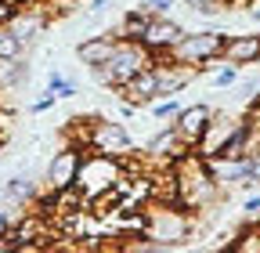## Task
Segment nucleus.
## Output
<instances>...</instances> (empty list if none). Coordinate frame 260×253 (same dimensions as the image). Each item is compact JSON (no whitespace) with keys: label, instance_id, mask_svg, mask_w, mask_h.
Here are the masks:
<instances>
[{"label":"nucleus","instance_id":"1","mask_svg":"<svg viewBox=\"0 0 260 253\" xmlns=\"http://www.w3.org/2000/svg\"><path fill=\"white\" fill-rule=\"evenodd\" d=\"M76 188L83 203L90 199H102L105 192L119 188V196L130 188V177L123 174V155H105V152H90L80 160V170H76Z\"/></svg>","mask_w":260,"mask_h":253},{"label":"nucleus","instance_id":"2","mask_svg":"<svg viewBox=\"0 0 260 253\" xmlns=\"http://www.w3.org/2000/svg\"><path fill=\"white\" fill-rule=\"evenodd\" d=\"M174 167H177V177H174V199H177V206L203 210L217 196V181L210 177L206 163L199 160V155H181Z\"/></svg>","mask_w":260,"mask_h":253},{"label":"nucleus","instance_id":"3","mask_svg":"<svg viewBox=\"0 0 260 253\" xmlns=\"http://www.w3.org/2000/svg\"><path fill=\"white\" fill-rule=\"evenodd\" d=\"M152 66V51L145 47V44H134V40H119L116 44V51H112V58L105 61V66H98L94 73H98V80L102 83H109V87H123L130 76H138L141 69H148Z\"/></svg>","mask_w":260,"mask_h":253},{"label":"nucleus","instance_id":"4","mask_svg":"<svg viewBox=\"0 0 260 253\" xmlns=\"http://www.w3.org/2000/svg\"><path fill=\"white\" fill-rule=\"evenodd\" d=\"M148 220H145V239L155 246V249H170V246H181L188 235H191V220L184 210L177 206H145Z\"/></svg>","mask_w":260,"mask_h":253},{"label":"nucleus","instance_id":"5","mask_svg":"<svg viewBox=\"0 0 260 253\" xmlns=\"http://www.w3.org/2000/svg\"><path fill=\"white\" fill-rule=\"evenodd\" d=\"M224 51V33H181L177 44L167 51V58L181 61V66L206 69L210 61H217Z\"/></svg>","mask_w":260,"mask_h":253},{"label":"nucleus","instance_id":"6","mask_svg":"<svg viewBox=\"0 0 260 253\" xmlns=\"http://www.w3.org/2000/svg\"><path fill=\"white\" fill-rule=\"evenodd\" d=\"M83 145L94 148V152H105V155H126L130 148H134V141H130L126 126L123 123H94L83 131Z\"/></svg>","mask_w":260,"mask_h":253},{"label":"nucleus","instance_id":"7","mask_svg":"<svg viewBox=\"0 0 260 253\" xmlns=\"http://www.w3.org/2000/svg\"><path fill=\"white\" fill-rule=\"evenodd\" d=\"M232 134H235V119H228V116H210L206 131L199 134V141H195L191 152L199 155V160L224 155V148H228V141H232Z\"/></svg>","mask_w":260,"mask_h":253},{"label":"nucleus","instance_id":"8","mask_svg":"<svg viewBox=\"0 0 260 253\" xmlns=\"http://www.w3.org/2000/svg\"><path fill=\"white\" fill-rule=\"evenodd\" d=\"M80 160H83L80 145H69V148H61V152L54 155V160L47 163V188H69V184H76Z\"/></svg>","mask_w":260,"mask_h":253},{"label":"nucleus","instance_id":"9","mask_svg":"<svg viewBox=\"0 0 260 253\" xmlns=\"http://www.w3.org/2000/svg\"><path fill=\"white\" fill-rule=\"evenodd\" d=\"M145 152H148V160H159V163H177L181 155H188V152H191V145L174 131V126H167V131H159V134L145 145Z\"/></svg>","mask_w":260,"mask_h":253},{"label":"nucleus","instance_id":"10","mask_svg":"<svg viewBox=\"0 0 260 253\" xmlns=\"http://www.w3.org/2000/svg\"><path fill=\"white\" fill-rule=\"evenodd\" d=\"M11 33L22 40V44H29L32 37H40L44 33V25H47V11L40 8V4H32V0H29V4H22L15 15H11Z\"/></svg>","mask_w":260,"mask_h":253},{"label":"nucleus","instance_id":"11","mask_svg":"<svg viewBox=\"0 0 260 253\" xmlns=\"http://www.w3.org/2000/svg\"><path fill=\"white\" fill-rule=\"evenodd\" d=\"M177 37H181V25L174 22V18H167V15H152L148 18V33H145V47L152 51V54H162V51H170L174 44H177Z\"/></svg>","mask_w":260,"mask_h":253},{"label":"nucleus","instance_id":"12","mask_svg":"<svg viewBox=\"0 0 260 253\" xmlns=\"http://www.w3.org/2000/svg\"><path fill=\"white\" fill-rule=\"evenodd\" d=\"M119 90H123V98H126L130 105H152V102H159V80H155V69H152V66L141 69L138 76H130Z\"/></svg>","mask_w":260,"mask_h":253},{"label":"nucleus","instance_id":"13","mask_svg":"<svg viewBox=\"0 0 260 253\" xmlns=\"http://www.w3.org/2000/svg\"><path fill=\"white\" fill-rule=\"evenodd\" d=\"M220 58L228 61V66H235V69L260 61V33H253V37H224Z\"/></svg>","mask_w":260,"mask_h":253},{"label":"nucleus","instance_id":"14","mask_svg":"<svg viewBox=\"0 0 260 253\" xmlns=\"http://www.w3.org/2000/svg\"><path fill=\"white\" fill-rule=\"evenodd\" d=\"M210 116H213V112H210V105H188V109H181V112L174 116V119H177V123H174V131H177V134L195 148V141H199V134L206 131Z\"/></svg>","mask_w":260,"mask_h":253},{"label":"nucleus","instance_id":"15","mask_svg":"<svg viewBox=\"0 0 260 253\" xmlns=\"http://www.w3.org/2000/svg\"><path fill=\"white\" fill-rule=\"evenodd\" d=\"M116 44H119V37H90V40H83V44L76 47V54H80L83 66L98 69V66H105V61L112 58Z\"/></svg>","mask_w":260,"mask_h":253},{"label":"nucleus","instance_id":"16","mask_svg":"<svg viewBox=\"0 0 260 253\" xmlns=\"http://www.w3.org/2000/svg\"><path fill=\"white\" fill-rule=\"evenodd\" d=\"M148 18H152V15H145V11H130V15H123V22H119V40H134V44H141L145 33H148Z\"/></svg>","mask_w":260,"mask_h":253},{"label":"nucleus","instance_id":"17","mask_svg":"<svg viewBox=\"0 0 260 253\" xmlns=\"http://www.w3.org/2000/svg\"><path fill=\"white\" fill-rule=\"evenodd\" d=\"M4 196L15 199V203H32V199H37V184H32L29 177H11L4 184Z\"/></svg>","mask_w":260,"mask_h":253},{"label":"nucleus","instance_id":"18","mask_svg":"<svg viewBox=\"0 0 260 253\" xmlns=\"http://www.w3.org/2000/svg\"><path fill=\"white\" fill-rule=\"evenodd\" d=\"M22 47H25V44L11 33V25H0V58H18Z\"/></svg>","mask_w":260,"mask_h":253},{"label":"nucleus","instance_id":"19","mask_svg":"<svg viewBox=\"0 0 260 253\" xmlns=\"http://www.w3.org/2000/svg\"><path fill=\"white\" fill-rule=\"evenodd\" d=\"M239 253H260V228H249V232H242L235 242H232Z\"/></svg>","mask_w":260,"mask_h":253},{"label":"nucleus","instance_id":"20","mask_svg":"<svg viewBox=\"0 0 260 253\" xmlns=\"http://www.w3.org/2000/svg\"><path fill=\"white\" fill-rule=\"evenodd\" d=\"M47 90L54 94V98H73V94H76V83H73V80H61V76H51Z\"/></svg>","mask_w":260,"mask_h":253},{"label":"nucleus","instance_id":"21","mask_svg":"<svg viewBox=\"0 0 260 253\" xmlns=\"http://www.w3.org/2000/svg\"><path fill=\"white\" fill-rule=\"evenodd\" d=\"M188 4H191L195 11H199V15H217L224 0H188Z\"/></svg>","mask_w":260,"mask_h":253},{"label":"nucleus","instance_id":"22","mask_svg":"<svg viewBox=\"0 0 260 253\" xmlns=\"http://www.w3.org/2000/svg\"><path fill=\"white\" fill-rule=\"evenodd\" d=\"M177 112H181V105H177L174 98H167V102H159V105H155V116H159V119H174Z\"/></svg>","mask_w":260,"mask_h":253},{"label":"nucleus","instance_id":"23","mask_svg":"<svg viewBox=\"0 0 260 253\" xmlns=\"http://www.w3.org/2000/svg\"><path fill=\"white\" fill-rule=\"evenodd\" d=\"M145 8H152L155 15H167L170 11V0H145Z\"/></svg>","mask_w":260,"mask_h":253},{"label":"nucleus","instance_id":"24","mask_svg":"<svg viewBox=\"0 0 260 253\" xmlns=\"http://www.w3.org/2000/svg\"><path fill=\"white\" fill-rule=\"evenodd\" d=\"M228 83H235V66H232V69H220V73H217V87H228Z\"/></svg>","mask_w":260,"mask_h":253},{"label":"nucleus","instance_id":"25","mask_svg":"<svg viewBox=\"0 0 260 253\" xmlns=\"http://www.w3.org/2000/svg\"><path fill=\"white\" fill-rule=\"evenodd\" d=\"M246 213H260V196H253V199H246Z\"/></svg>","mask_w":260,"mask_h":253},{"label":"nucleus","instance_id":"26","mask_svg":"<svg viewBox=\"0 0 260 253\" xmlns=\"http://www.w3.org/2000/svg\"><path fill=\"white\" fill-rule=\"evenodd\" d=\"M249 116H253V123H256V126H260V102H256V105H253V112H249Z\"/></svg>","mask_w":260,"mask_h":253},{"label":"nucleus","instance_id":"27","mask_svg":"<svg viewBox=\"0 0 260 253\" xmlns=\"http://www.w3.org/2000/svg\"><path fill=\"white\" fill-rule=\"evenodd\" d=\"M8 228H11V225H8V217H4V213H0V235H4Z\"/></svg>","mask_w":260,"mask_h":253}]
</instances>
